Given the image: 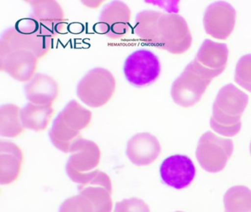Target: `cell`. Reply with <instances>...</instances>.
<instances>
[{
	"instance_id": "6da1fadb",
	"label": "cell",
	"mask_w": 251,
	"mask_h": 212,
	"mask_svg": "<svg viewBox=\"0 0 251 212\" xmlns=\"http://www.w3.org/2000/svg\"><path fill=\"white\" fill-rule=\"evenodd\" d=\"M248 94L230 83L220 88L213 104L210 127L220 135L233 137L242 128V114L248 106Z\"/></svg>"
},
{
	"instance_id": "7a4b0ae2",
	"label": "cell",
	"mask_w": 251,
	"mask_h": 212,
	"mask_svg": "<svg viewBox=\"0 0 251 212\" xmlns=\"http://www.w3.org/2000/svg\"><path fill=\"white\" fill-rule=\"evenodd\" d=\"M53 38L44 32L31 17L19 20L8 28L0 39V54L24 50L42 59L50 52Z\"/></svg>"
},
{
	"instance_id": "3957f363",
	"label": "cell",
	"mask_w": 251,
	"mask_h": 212,
	"mask_svg": "<svg viewBox=\"0 0 251 212\" xmlns=\"http://www.w3.org/2000/svg\"><path fill=\"white\" fill-rule=\"evenodd\" d=\"M224 71L208 69L195 60L190 62L172 85L173 101L180 107H192L199 103L211 81Z\"/></svg>"
},
{
	"instance_id": "277c9868",
	"label": "cell",
	"mask_w": 251,
	"mask_h": 212,
	"mask_svg": "<svg viewBox=\"0 0 251 212\" xmlns=\"http://www.w3.org/2000/svg\"><path fill=\"white\" fill-rule=\"evenodd\" d=\"M92 113L77 100H73L57 115L50 131L52 144L64 153H70L75 141L80 138V131L87 128Z\"/></svg>"
},
{
	"instance_id": "5b68a950",
	"label": "cell",
	"mask_w": 251,
	"mask_h": 212,
	"mask_svg": "<svg viewBox=\"0 0 251 212\" xmlns=\"http://www.w3.org/2000/svg\"><path fill=\"white\" fill-rule=\"evenodd\" d=\"M115 78L108 69H91L77 84V96L86 106L98 108L105 106L115 94Z\"/></svg>"
},
{
	"instance_id": "8992f818",
	"label": "cell",
	"mask_w": 251,
	"mask_h": 212,
	"mask_svg": "<svg viewBox=\"0 0 251 212\" xmlns=\"http://www.w3.org/2000/svg\"><path fill=\"white\" fill-rule=\"evenodd\" d=\"M233 152V143L231 139L207 131L198 141L196 157L204 170L210 173H217L226 168Z\"/></svg>"
},
{
	"instance_id": "52a82bcc",
	"label": "cell",
	"mask_w": 251,
	"mask_h": 212,
	"mask_svg": "<svg viewBox=\"0 0 251 212\" xmlns=\"http://www.w3.org/2000/svg\"><path fill=\"white\" fill-rule=\"evenodd\" d=\"M192 36L186 21L180 15L162 13L158 22V48L174 54L190 50Z\"/></svg>"
},
{
	"instance_id": "ba28073f",
	"label": "cell",
	"mask_w": 251,
	"mask_h": 212,
	"mask_svg": "<svg viewBox=\"0 0 251 212\" xmlns=\"http://www.w3.org/2000/svg\"><path fill=\"white\" fill-rule=\"evenodd\" d=\"M161 67L159 58L151 50H136L127 56L123 65V73L129 83L142 87L155 82Z\"/></svg>"
},
{
	"instance_id": "9c48e42d",
	"label": "cell",
	"mask_w": 251,
	"mask_h": 212,
	"mask_svg": "<svg viewBox=\"0 0 251 212\" xmlns=\"http://www.w3.org/2000/svg\"><path fill=\"white\" fill-rule=\"evenodd\" d=\"M131 10L124 1H111L102 8L95 30L111 39L125 38L131 30Z\"/></svg>"
},
{
	"instance_id": "30bf717a",
	"label": "cell",
	"mask_w": 251,
	"mask_h": 212,
	"mask_svg": "<svg viewBox=\"0 0 251 212\" xmlns=\"http://www.w3.org/2000/svg\"><path fill=\"white\" fill-rule=\"evenodd\" d=\"M236 12L226 1H216L208 6L203 16L204 29L216 39L226 40L236 25Z\"/></svg>"
},
{
	"instance_id": "8fae6325",
	"label": "cell",
	"mask_w": 251,
	"mask_h": 212,
	"mask_svg": "<svg viewBox=\"0 0 251 212\" xmlns=\"http://www.w3.org/2000/svg\"><path fill=\"white\" fill-rule=\"evenodd\" d=\"M31 6L30 17L41 29L52 38L64 33L67 29L65 13L61 4L55 0L27 1Z\"/></svg>"
},
{
	"instance_id": "7c38bea8",
	"label": "cell",
	"mask_w": 251,
	"mask_h": 212,
	"mask_svg": "<svg viewBox=\"0 0 251 212\" xmlns=\"http://www.w3.org/2000/svg\"><path fill=\"white\" fill-rule=\"evenodd\" d=\"M196 169L192 160L184 155H174L164 159L160 166L161 180L167 186L182 189L195 179Z\"/></svg>"
},
{
	"instance_id": "4fadbf2b",
	"label": "cell",
	"mask_w": 251,
	"mask_h": 212,
	"mask_svg": "<svg viewBox=\"0 0 251 212\" xmlns=\"http://www.w3.org/2000/svg\"><path fill=\"white\" fill-rule=\"evenodd\" d=\"M38 61L30 51L11 50L0 54V69L19 82H27L36 75Z\"/></svg>"
},
{
	"instance_id": "5bb4252c",
	"label": "cell",
	"mask_w": 251,
	"mask_h": 212,
	"mask_svg": "<svg viewBox=\"0 0 251 212\" xmlns=\"http://www.w3.org/2000/svg\"><path fill=\"white\" fill-rule=\"evenodd\" d=\"M70 153L72 154L66 166L68 175L91 172L100 161L101 152L98 144L81 137L72 144Z\"/></svg>"
},
{
	"instance_id": "9a60e30c",
	"label": "cell",
	"mask_w": 251,
	"mask_h": 212,
	"mask_svg": "<svg viewBox=\"0 0 251 212\" xmlns=\"http://www.w3.org/2000/svg\"><path fill=\"white\" fill-rule=\"evenodd\" d=\"M161 146L155 135L139 132L132 136L127 144L126 154L129 160L138 166H148L161 154Z\"/></svg>"
},
{
	"instance_id": "2e32d148",
	"label": "cell",
	"mask_w": 251,
	"mask_h": 212,
	"mask_svg": "<svg viewBox=\"0 0 251 212\" xmlns=\"http://www.w3.org/2000/svg\"><path fill=\"white\" fill-rule=\"evenodd\" d=\"M24 162L23 150L11 141H0V183L8 185L20 178Z\"/></svg>"
},
{
	"instance_id": "e0dca14e",
	"label": "cell",
	"mask_w": 251,
	"mask_h": 212,
	"mask_svg": "<svg viewBox=\"0 0 251 212\" xmlns=\"http://www.w3.org/2000/svg\"><path fill=\"white\" fill-rule=\"evenodd\" d=\"M25 91L30 103L40 106H52L59 96L60 87L52 77L38 73L27 82Z\"/></svg>"
},
{
	"instance_id": "ac0fdd59",
	"label": "cell",
	"mask_w": 251,
	"mask_h": 212,
	"mask_svg": "<svg viewBox=\"0 0 251 212\" xmlns=\"http://www.w3.org/2000/svg\"><path fill=\"white\" fill-rule=\"evenodd\" d=\"M227 44L205 39L200 47L194 60L202 66L213 70H225L228 60Z\"/></svg>"
},
{
	"instance_id": "d6986e66",
	"label": "cell",
	"mask_w": 251,
	"mask_h": 212,
	"mask_svg": "<svg viewBox=\"0 0 251 212\" xmlns=\"http://www.w3.org/2000/svg\"><path fill=\"white\" fill-rule=\"evenodd\" d=\"M163 13L152 10L139 12L135 19L133 30L139 39L151 47L158 48V22Z\"/></svg>"
},
{
	"instance_id": "ffe728a7",
	"label": "cell",
	"mask_w": 251,
	"mask_h": 212,
	"mask_svg": "<svg viewBox=\"0 0 251 212\" xmlns=\"http://www.w3.org/2000/svg\"><path fill=\"white\" fill-rule=\"evenodd\" d=\"M52 106H40L27 103L22 108V121L25 129L41 132L48 128L54 115Z\"/></svg>"
},
{
	"instance_id": "44dd1931",
	"label": "cell",
	"mask_w": 251,
	"mask_h": 212,
	"mask_svg": "<svg viewBox=\"0 0 251 212\" xmlns=\"http://www.w3.org/2000/svg\"><path fill=\"white\" fill-rule=\"evenodd\" d=\"M25 131L22 121V109L15 104L2 105L0 107V135L6 138L20 136Z\"/></svg>"
},
{
	"instance_id": "7402d4cb",
	"label": "cell",
	"mask_w": 251,
	"mask_h": 212,
	"mask_svg": "<svg viewBox=\"0 0 251 212\" xmlns=\"http://www.w3.org/2000/svg\"><path fill=\"white\" fill-rule=\"evenodd\" d=\"M225 212H251V190L245 186H235L224 195Z\"/></svg>"
},
{
	"instance_id": "603a6c76",
	"label": "cell",
	"mask_w": 251,
	"mask_h": 212,
	"mask_svg": "<svg viewBox=\"0 0 251 212\" xmlns=\"http://www.w3.org/2000/svg\"><path fill=\"white\" fill-rule=\"evenodd\" d=\"M80 194L86 196L93 203L95 212H112V191L100 186H78Z\"/></svg>"
},
{
	"instance_id": "cb8c5ba5",
	"label": "cell",
	"mask_w": 251,
	"mask_h": 212,
	"mask_svg": "<svg viewBox=\"0 0 251 212\" xmlns=\"http://www.w3.org/2000/svg\"><path fill=\"white\" fill-rule=\"evenodd\" d=\"M73 182L78 184V186H100L112 191V184L110 177L102 171H91L86 173H74L69 175Z\"/></svg>"
},
{
	"instance_id": "d4e9b609",
	"label": "cell",
	"mask_w": 251,
	"mask_h": 212,
	"mask_svg": "<svg viewBox=\"0 0 251 212\" xmlns=\"http://www.w3.org/2000/svg\"><path fill=\"white\" fill-rule=\"evenodd\" d=\"M234 80L238 85L251 92V54H245L238 60Z\"/></svg>"
},
{
	"instance_id": "484cf974",
	"label": "cell",
	"mask_w": 251,
	"mask_h": 212,
	"mask_svg": "<svg viewBox=\"0 0 251 212\" xmlns=\"http://www.w3.org/2000/svg\"><path fill=\"white\" fill-rule=\"evenodd\" d=\"M59 212H95V209L92 201L80 194L67 199L61 204Z\"/></svg>"
},
{
	"instance_id": "4316f807",
	"label": "cell",
	"mask_w": 251,
	"mask_h": 212,
	"mask_svg": "<svg viewBox=\"0 0 251 212\" xmlns=\"http://www.w3.org/2000/svg\"><path fill=\"white\" fill-rule=\"evenodd\" d=\"M114 212H151V210L143 200L132 197L117 203Z\"/></svg>"
},
{
	"instance_id": "83f0119b",
	"label": "cell",
	"mask_w": 251,
	"mask_h": 212,
	"mask_svg": "<svg viewBox=\"0 0 251 212\" xmlns=\"http://www.w3.org/2000/svg\"><path fill=\"white\" fill-rule=\"evenodd\" d=\"M84 5L90 8H98L103 3L102 1H82Z\"/></svg>"
},
{
	"instance_id": "f1b7e54d",
	"label": "cell",
	"mask_w": 251,
	"mask_h": 212,
	"mask_svg": "<svg viewBox=\"0 0 251 212\" xmlns=\"http://www.w3.org/2000/svg\"><path fill=\"white\" fill-rule=\"evenodd\" d=\"M250 150H251V145H250Z\"/></svg>"
},
{
	"instance_id": "f546056e",
	"label": "cell",
	"mask_w": 251,
	"mask_h": 212,
	"mask_svg": "<svg viewBox=\"0 0 251 212\" xmlns=\"http://www.w3.org/2000/svg\"></svg>"
}]
</instances>
